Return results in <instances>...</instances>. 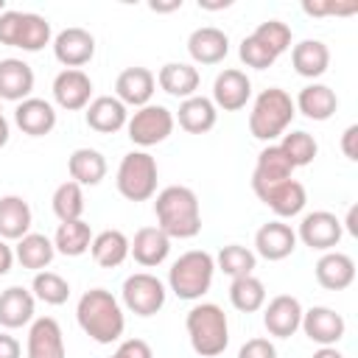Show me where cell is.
<instances>
[{
  "mask_svg": "<svg viewBox=\"0 0 358 358\" xmlns=\"http://www.w3.org/2000/svg\"><path fill=\"white\" fill-rule=\"evenodd\" d=\"M76 319L78 327L98 344H112L123 336L126 330V316L120 302L112 296L106 288H90L81 294L76 305Z\"/></svg>",
  "mask_w": 358,
  "mask_h": 358,
  "instance_id": "6da1fadb",
  "label": "cell"
},
{
  "mask_svg": "<svg viewBox=\"0 0 358 358\" xmlns=\"http://www.w3.org/2000/svg\"><path fill=\"white\" fill-rule=\"evenodd\" d=\"M154 215H157V227L173 241H187L196 238L201 232V207L199 199L190 187L185 185H171L165 190L157 193L154 201Z\"/></svg>",
  "mask_w": 358,
  "mask_h": 358,
  "instance_id": "7a4b0ae2",
  "label": "cell"
},
{
  "mask_svg": "<svg viewBox=\"0 0 358 358\" xmlns=\"http://www.w3.org/2000/svg\"><path fill=\"white\" fill-rule=\"evenodd\" d=\"M185 327L193 352L201 358H218L229 344V322L215 302L193 305L185 316Z\"/></svg>",
  "mask_w": 358,
  "mask_h": 358,
  "instance_id": "3957f363",
  "label": "cell"
},
{
  "mask_svg": "<svg viewBox=\"0 0 358 358\" xmlns=\"http://www.w3.org/2000/svg\"><path fill=\"white\" fill-rule=\"evenodd\" d=\"M296 115V106H294V98L280 90V87H268L263 90L255 103H252V112H249V131L255 140H263V143H271L277 137L285 134V129L291 126Z\"/></svg>",
  "mask_w": 358,
  "mask_h": 358,
  "instance_id": "277c9868",
  "label": "cell"
},
{
  "mask_svg": "<svg viewBox=\"0 0 358 358\" xmlns=\"http://www.w3.org/2000/svg\"><path fill=\"white\" fill-rule=\"evenodd\" d=\"M213 274H215V260L210 252L204 249H190L185 255H179L173 260V266L168 268V285L179 299H201L210 285H213Z\"/></svg>",
  "mask_w": 358,
  "mask_h": 358,
  "instance_id": "5b68a950",
  "label": "cell"
},
{
  "mask_svg": "<svg viewBox=\"0 0 358 358\" xmlns=\"http://www.w3.org/2000/svg\"><path fill=\"white\" fill-rule=\"evenodd\" d=\"M50 36H53L50 22L42 14L14 11V8H6L0 14V45L22 48L28 53H36L45 45H50Z\"/></svg>",
  "mask_w": 358,
  "mask_h": 358,
  "instance_id": "8992f818",
  "label": "cell"
},
{
  "mask_svg": "<svg viewBox=\"0 0 358 358\" xmlns=\"http://www.w3.org/2000/svg\"><path fill=\"white\" fill-rule=\"evenodd\" d=\"M157 159L148 151H129L117 165V193L129 201H148L157 193Z\"/></svg>",
  "mask_w": 358,
  "mask_h": 358,
  "instance_id": "52a82bcc",
  "label": "cell"
},
{
  "mask_svg": "<svg viewBox=\"0 0 358 358\" xmlns=\"http://www.w3.org/2000/svg\"><path fill=\"white\" fill-rule=\"evenodd\" d=\"M176 120H173V112L159 106V103H145L140 109H134V115L126 120V131H129V140L134 145H140V151L162 143L171 137Z\"/></svg>",
  "mask_w": 358,
  "mask_h": 358,
  "instance_id": "ba28073f",
  "label": "cell"
},
{
  "mask_svg": "<svg viewBox=\"0 0 358 358\" xmlns=\"http://www.w3.org/2000/svg\"><path fill=\"white\" fill-rule=\"evenodd\" d=\"M165 285L162 280H157L154 274L148 271H137V274H129L123 280V288H120V296H123V305L134 313V316H154L162 310L165 305Z\"/></svg>",
  "mask_w": 358,
  "mask_h": 358,
  "instance_id": "9c48e42d",
  "label": "cell"
},
{
  "mask_svg": "<svg viewBox=\"0 0 358 358\" xmlns=\"http://www.w3.org/2000/svg\"><path fill=\"white\" fill-rule=\"evenodd\" d=\"M341 235H344V224L327 210H313L302 215L299 229H296V241H302L313 252H333Z\"/></svg>",
  "mask_w": 358,
  "mask_h": 358,
  "instance_id": "30bf717a",
  "label": "cell"
},
{
  "mask_svg": "<svg viewBox=\"0 0 358 358\" xmlns=\"http://www.w3.org/2000/svg\"><path fill=\"white\" fill-rule=\"evenodd\" d=\"M53 56L64 70H81L95 56V36L87 28H64L53 36Z\"/></svg>",
  "mask_w": 358,
  "mask_h": 358,
  "instance_id": "8fae6325",
  "label": "cell"
},
{
  "mask_svg": "<svg viewBox=\"0 0 358 358\" xmlns=\"http://www.w3.org/2000/svg\"><path fill=\"white\" fill-rule=\"evenodd\" d=\"M305 336L319 344V347H336L341 338H344V330H347V322L341 313H336L333 308H324V305H316L310 310H302V324Z\"/></svg>",
  "mask_w": 358,
  "mask_h": 358,
  "instance_id": "7c38bea8",
  "label": "cell"
},
{
  "mask_svg": "<svg viewBox=\"0 0 358 358\" xmlns=\"http://www.w3.org/2000/svg\"><path fill=\"white\" fill-rule=\"evenodd\" d=\"M252 98V81L243 70H235V67H227L215 76L213 81V103L215 109H224V112H238L249 103Z\"/></svg>",
  "mask_w": 358,
  "mask_h": 358,
  "instance_id": "4fadbf2b",
  "label": "cell"
},
{
  "mask_svg": "<svg viewBox=\"0 0 358 358\" xmlns=\"http://www.w3.org/2000/svg\"><path fill=\"white\" fill-rule=\"evenodd\" d=\"M64 333L53 316H39L28 327L25 358H64Z\"/></svg>",
  "mask_w": 358,
  "mask_h": 358,
  "instance_id": "5bb4252c",
  "label": "cell"
},
{
  "mask_svg": "<svg viewBox=\"0 0 358 358\" xmlns=\"http://www.w3.org/2000/svg\"><path fill=\"white\" fill-rule=\"evenodd\" d=\"M277 218H294L305 210V201H308V193H305V185L296 182L294 176L285 179V182H277L266 190H257L255 193Z\"/></svg>",
  "mask_w": 358,
  "mask_h": 358,
  "instance_id": "9a60e30c",
  "label": "cell"
},
{
  "mask_svg": "<svg viewBox=\"0 0 358 358\" xmlns=\"http://www.w3.org/2000/svg\"><path fill=\"white\" fill-rule=\"evenodd\" d=\"M263 324L274 338H291L302 324V302L291 294L274 296L263 310Z\"/></svg>",
  "mask_w": 358,
  "mask_h": 358,
  "instance_id": "2e32d148",
  "label": "cell"
},
{
  "mask_svg": "<svg viewBox=\"0 0 358 358\" xmlns=\"http://www.w3.org/2000/svg\"><path fill=\"white\" fill-rule=\"evenodd\" d=\"M157 90V76L148 67H126L115 81V98L123 106H145L151 103V95Z\"/></svg>",
  "mask_w": 358,
  "mask_h": 358,
  "instance_id": "e0dca14e",
  "label": "cell"
},
{
  "mask_svg": "<svg viewBox=\"0 0 358 358\" xmlns=\"http://www.w3.org/2000/svg\"><path fill=\"white\" fill-rule=\"evenodd\" d=\"M92 98V78L84 70H62L53 78V101L67 109V112H78L87 109Z\"/></svg>",
  "mask_w": 358,
  "mask_h": 358,
  "instance_id": "ac0fdd59",
  "label": "cell"
},
{
  "mask_svg": "<svg viewBox=\"0 0 358 358\" xmlns=\"http://www.w3.org/2000/svg\"><path fill=\"white\" fill-rule=\"evenodd\" d=\"M14 123H17L20 131L28 134V137H45V134H50L53 126H56V109H53L50 101L31 95V98H25V101L17 103V109H14Z\"/></svg>",
  "mask_w": 358,
  "mask_h": 358,
  "instance_id": "d6986e66",
  "label": "cell"
},
{
  "mask_svg": "<svg viewBox=\"0 0 358 358\" xmlns=\"http://www.w3.org/2000/svg\"><path fill=\"white\" fill-rule=\"evenodd\" d=\"M294 176V165L288 162V157L282 154V148L277 143H268L260 154H257V162H255V171H252V190H266L277 182H285Z\"/></svg>",
  "mask_w": 358,
  "mask_h": 358,
  "instance_id": "ffe728a7",
  "label": "cell"
},
{
  "mask_svg": "<svg viewBox=\"0 0 358 358\" xmlns=\"http://www.w3.org/2000/svg\"><path fill=\"white\" fill-rule=\"evenodd\" d=\"M296 249V232L282 221H268L255 232V252L263 260H285Z\"/></svg>",
  "mask_w": 358,
  "mask_h": 358,
  "instance_id": "44dd1931",
  "label": "cell"
},
{
  "mask_svg": "<svg viewBox=\"0 0 358 358\" xmlns=\"http://www.w3.org/2000/svg\"><path fill=\"white\" fill-rule=\"evenodd\" d=\"M187 53L196 64H218L229 53V36L215 25L196 28L187 36Z\"/></svg>",
  "mask_w": 358,
  "mask_h": 358,
  "instance_id": "7402d4cb",
  "label": "cell"
},
{
  "mask_svg": "<svg viewBox=\"0 0 358 358\" xmlns=\"http://www.w3.org/2000/svg\"><path fill=\"white\" fill-rule=\"evenodd\" d=\"M84 120L92 131L98 134H115L126 126L129 120V109L115 98V95H98L87 103V112H84Z\"/></svg>",
  "mask_w": 358,
  "mask_h": 358,
  "instance_id": "603a6c76",
  "label": "cell"
},
{
  "mask_svg": "<svg viewBox=\"0 0 358 358\" xmlns=\"http://www.w3.org/2000/svg\"><path fill=\"white\" fill-rule=\"evenodd\" d=\"M129 255L140 266L154 268V266H159V263L168 260V255H171V238L159 227H143L129 241Z\"/></svg>",
  "mask_w": 358,
  "mask_h": 358,
  "instance_id": "cb8c5ba5",
  "label": "cell"
},
{
  "mask_svg": "<svg viewBox=\"0 0 358 358\" xmlns=\"http://www.w3.org/2000/svg\"><path fill=\"white\" fill-rule=\"evenodd\" d=\"M34 70L22 59H0V101H25L34 92Z\"/></svg>",
  "mask_w": 358,
  "mask_h": 358,
  "instance_id": "d4e9b609",
  "label": "cell"
},
{
  "mask_svg": "<svg viewBox=\"0 0 358 358\" xmlns=\"http://www.w3.org/2000/svg\"><path fill=\"white\" fill-rule=\"evenodd\" d=\"M313 271H316V282L322 288H327V291H344L355 280V260L350 255H344V252H324L316 260Z\"/></svg>",
  "mask_w": 358,
  "mask_h": 358,
  "instance_id": "484cf974",
  "label": "cell"
},
{
  "mask_svg": "<svg viewBox=\"0 0 358 358\" xmlns=\"http://www.w3.org/2000/svg\"><path fill=\"white\" fill-rule=\"evenodd\" d=\"M34 294L22 285H11L0 294V324L8 327V330H17V327H25L34 322Z\"/></svg>",
  "mask_w": 358,
  "mask_h": 358,
  "instance_id": "4316f807",
  "label": "cell"
},
{
  "mask_svg": "<svg viewBox=\"0 0 358 358\" xmlns=\"http://www.w3.org/2000/svg\"><path fill=\"white\" fill-rule=\"evenodd\" d=\"M291 64L302 78H319L330 67V48L322 39H302L291 48Z\"/></svg>",
  "mask_w": 358,
  "mask_h": 358,
  "instance_id": "83f0119b",
  "label": "cell"
},
{
  "mask_svg": "<svg viewBox=\"0 0 358 358\" xmlns=\"http://www.w3.org/2000/svg\"><path fill=\"white\" fill-rule=\"evenodd\" d=\"M31 207L22 196H0V241H20L31 232Z\"/></svg>",
  "mask_w": 358,
  "mask_h": 358,
  "instance_id": "f1b7e54d",
  "label": "cell"
},
{
  "mask_svg": "<svg viewBox=\"0 0 358 358\" xmlns=\"http://www.w3.org/2000/svg\"><path fill=\"white\" fill-rule=\"evenodd\" d=\"M157 84H159L168 95L185 101V98H193V95H196V90H199V84H201V76H199V70H196L193 64H187V62H168V64L159 67Z\"/></svg>",
  "mask_w": 358,
  "mask_h": 358,
  "instance_id": "f546056e",
  "label": "cell"
},
{
  "mask_svg": "<svg viewBox=\"0 0 358 358\" xmlns=\"http://www.w3.org/2000/svg\"><path fill=\"white\" fill-rule=\"evenodd\" d=\"M173 120H179V126L187 134H207L218 120V109H215V103L210 98L193 95V98H185L179 103V112H176Z\"/></svg>",
  "mask_w": 358,
  "mask_h": 358,
  "instance_id": "4dcf8cb0",
  "label": "cell"
},
{
  "mask_svg": "<svg viewBox=\"0 0 358 358\" xmlns=\"http://www.w3.org/2000/svg\"><path fill=\"white\" fill-rule=\"evenodd\" d=\"M294 106L308 120H330L338 109V98L327 84H308V87L299 90Z\"/></svg>",
  "mask_w": 358,
  "mask_h": 358,
  "instance_id": "1f68e13d",
  "label": "cell"
},
{
  "mask_svg": "<svg viewBox=\"0 0 358 358\" xmlns=\"http://www.w3.org/2000/svg\"><path fill=\"white\" fill-rule=\"evenodd\" d=\"M53 257H56V246L42 232H28L14 246V260L22 268H31V271H45L53 263Z\"/></svg>",
  "mask_w": 358,
  "mask_h": 358,
  "instance_id": "d6a6232c",
  "label": "cell"
},
{
  "mask_svg": "<svg viewBox=\"0 0 358 358\" xmlns=\"http://www.w3.org/2000/svg\"><path fill=\"white\" fill-rule=\"evenodd\" d=\"M67 171H70V179L81 187H95L103 182L106 176V159L101 151L95 148H76L67 159Z\"/></svg>",
  "mask_w": 358,
  "mask_h": 358,
  "instance_id": "836d02e7",
  "label": "cell"
},
{
  "mask_svg": "<svg viewBox=\"0 0 358 358\" xmlns=\"http://www.w3.org/2000/svg\"><path fill=\"white\" fill-rule=\"evenodd\" d=\"M90 255L101 268H117L129 257V238L120 229H103L92 235Z\"/></svg>",
  "mask_w": 358,
  "mask_h": 358,
  "instance_id": "e575fe53",
  "label": "cell"
},
{
  "mask_svg": "<svg viewBox=\"0 0 358 358\" xmlns=\"http://www.w3.org/2000/svg\"><path fill=\"white\" fill-rule=\"evenodd\" d=\"M90 243H92V229H90V224H87L84 218L59 224V229H56V235H53V246H56V252H62L64 257H78V255H84V252L90 249Z\"/></svg>",
  "mask_w": 358,
  "mask_h": 358,
  "instance_id": "d590c367",
  "label": "cell"
},
{
  "mask_svg": "<svg viewBox=\"0 0 358 358\" xmlns=\"http://www.w3.org/2000/svg\"><path fill=\"white\" fill-rule=\"evenodd\" d=\"M229 302L241 313H255L266 305V285L255 274L235 277L232 285H229Z\"/></svg>",
  "mask_w": 358,
  "mask_h": 358,
  "instance_id": "8d00e7d4",
  "label": "cell"
},
{
  "mask_svg": "<svg viewBox=\"0 0 358 358\" xmlns=\"http://www.w3.org/2000/svg\"><path fill=\"white\" fill-rule=\"evenodd\" d=\"M50 207L56 213V218L64 224V221H78L81 213H84V187L76 185L73 179L70 182H62L56 190H53V199H50Z\"/></svg>",
  "mask_w": 358,
  "mask_h": 358,
  "instance_id": "74e56055",
  "label": "cell"
},
{
  "mask_svg": "<svg viewBox=\"0 0 358 358\" xmlns=\"http://www.w3.org/2000/svg\"><path fill=\"white\" fill-rule=\"evenodd\" d=\"M255 266H257V255H255L252 249L241 246V243L224 246V249L218 252V257H215V268H221V271H224L227 277H232V280L252 274Z\"/></svg>",
  "mask_w": 358,
  "mask_h": 358,
  "instance_id": "f35d334b",
  "label": "cell"
},
{
  "mask_svg": "<svg viewBox=\"0 0 358 358\" xmlns=\"http://www.w3.org/2000/svg\"><path fill=\"white\" fill-rule=\"evenodd\" d=\"M277 145L282 148V154L288 157V162L294 168L310 165L316 159V154H319V145H316L313 134H308V131H288V134H282V140Z\"/></svg>",
  "mask_w": 358,
  "mask_h": 358,
  "instance_id": "ab89813d",
  "label": "cell"
},
{
  "mask_svg": "<svg viewBox=\"0 0 358 358\" xmlns=\"http://www.w3.org/2000/svg\"><path fill=\"white\" fill-rule=\"evenodd\" d=\"M31 294L45 305H64L70 296V282L56 271H36L31 282Z\"/></svg>",
  "mask_w": 358,
  "mask_h": 358,
  "instance_id": "60d3db41",
  "label": "cell"
},
{
  "mask_svg": "<svg viewBox=\"0 0 358 358\" xmlns=\"http://www.w3.org/2000/svg\"><path fill=\"white\" fill-rule=\"evenodd\" d=\"M252 36H255L263 48H268L277 59L291 48V28H288L285 22H280V20H266V22H260V25L252 31Z\"/></svg>",
  "mask_w": 358,
  "mask_h": 358,
  "instance_id": "b9f144b4",
  "label": "cell"
},
{
  "mask_svg": "<svg viewBox=\"0 0 358 358\" xmlns=\"http://www.w3.org/2000/svg\"><path fill=\"white\" fill-rule=\"evenodd\" d=\"M238 56H241V62H243L246 67H255V70H266V67H271V64L277 62V56H274L268 48H263L252 34L241 39Z\"/></svg>",
  "mask_w": 358,
  "mask_h": 358,
  "instance_id": "7bdbcfd3",
  "label": "cell"
},
{
  "mask_svg": "<svg viewBox=\"0 0 358 358\" xmlns=\"http://www.w3.org/2000/svg\"><path fill=\"white\" fill-rule=\"evenodd\" d=\"M238 358H277V347L268 338H249L238 350Z\"/></svg>",
  "mask_w": 358,
  "mask_h": 358,
  "instance_id": "ee69618b",
  "label": "cell"
},
{
  "mask_svg": "<svg viewBox=\"0 0 358 358\" xmlns=\"http://www.w3.org/2000/svg\"><path fill=\"white\" fill-rule=\"evenodd\" d=\"M109 358H154V352H151L148 341H143V338H126V341H120V347Z\"/></svg>",
  "mask_w": 358,
  "mask_h": 358,
  "instance_id": "f6af8a7d",
  "label": "cell"
},
{
  "mask_svg": "<svg viewBox=\"0 0 358 358\" xmlns=\"http://www.w3.org/2000/svg\"><path fill=\"white\" fill-rule=\"evenodd\" d=\"M358 3H302V11L310 17H324V14H352Z\"/></svg>",
  "mask_w": 358,
  "mask_h": 358,
  "instance_id": "bcb514c9",
  "label": "cell"
},
{
  "mask_svg": "<svg viewBox=\"0 0 358 358\" xmlns=\"http://www.w3.org/2000/svg\"><path fill=\"white\" fill-rule=\"evenodd\" d=\"M355 140H358V126H347L344 134H341V151L347 159H358V148H355Z\"/></svg>",
  "mask_w": 358,
  "mask_h": 358,
  "instance_id": "7dc6e473",
  "label": "cell"
},
{
  "mask_svg": "<svg viewBox=\"0 0 358 358\" xmlns=\"http://www.w3.org/2000/svg\"><path fill=\"white\" fill-rule=\"evenodd\" d=\"M0 358H22V347L11 333H0Z\"/></svg>",
  "mask_w": 358,
  "mask_h": 358,
  "instance_id": "c3c4849f",
  "label": "cell"
},
{
  "mask_svg": "<svg viewBox=\"0 0 358 358\" xmlns=\"http://www.w3.org/2000/svg\"><path fill=\"white\" fill-rule=\"evenodd\" d=\"M11 266H14V249H11L6 241H0V277L8 274Z\"/></svg>",
  "mask_w": 358,
  "mask_h": 358,
  "instance_id": "681fc988",
  "label": "cell"
},
{
  "mask_svg": "<svg viewBox=\"0 0 358 358\" xmlns=\"http://www.w3.org/2000/svg\"><path fill=\"white\" fill-rule=\"evenodd\" d=\"M344 224H347V232H350V235H358V207H355V204L347 210V221H344Z\"/></svg>",
  "mask_w": 358,
  "mask_h": 358,
  "instance_id": "f907efd6",
  "label": "cell"
},
{
  "mask_svg": "<svg viewBox=\"0 0 358 358\" xmlns=\"http://www.w3.org/2000/svg\"><path fill=\"white\" fill-rule=\"evenodd\" d=\"M151 11H176L182 8V0H171V3H148Z\"/></svg>",
  "mask_w": 358,
  "mask_h": 358,
  "instance_id": "816d5d0a",
  "label": "cell"
},
{
  "mask_svg": "<svg viewBox=\"0 0 358 358\" xmlns=\"http://www.w3.org/2000/svg\"><path fill=\"white\" fill-rule=\"evenodd\" d=\"M310 358H344V352H338L336 347H319Z\"/></svg>",
  "mask_w": 358,
  "mask_h": 358,
  "instance_id": "f5cc1de1",
  "label": "cell"
},
{
  "mask_svg": "<svg viewBox=\"0 0 358 358\" xmlns=\"http://www.w3.org/2000/svg\"><path fill=\"white\" fill-rule=\"evenodd\" d=\"M8 134H11V129H8V120H6V115L0 112V148L8 143Z\"/></svg>",
  "mask_w": 358,
  "mask_h": 358,
  "instance_id": "db71d44e",
  "label": "cell"
},
{
  "mask_svg": "<svg viewBox=\"0 0 358 358\" xmlns=\"http://www.w3.org/2000/svg\"><path fill=\"white\" fill-rule=\"evenodd\" d=\"M229 6V0H224V3H201L199 0V8H210V11H218V8H227Z\"/></svg>",
  "mask_w": 358,
  "mask_h": 358,
  "instance_id": "11a10c76",
  "label": "cell"
},
{
  "mask_svg": "<svg viewBox=\"0 0 358 358\" xmlns=\"http://www.w3.org/2000/svg\"><path fill=\"white\" fill-rule=\"evenodd\" d=\"M3 11H6V0H0V14H3Z\"/></svg>",
  "mask_w": 358,
  "mask_h": 358,
  "instance_id": "9f6ffc18",
  "label": "cell"
},
{
  "mask_svg": "<svg viewBox=\"0 0 358 358\" xmlns=\"http://www.w3.org/2000/svg\"><path fill=\"white\" fill-rule=\"evenodd\" d=\"M0 112H3V106H0Z\"/></svg>",
  "mask_w": 358,
  "mask_h": 358,
  "instance_id": "6f0895ef",
  "label": "cell"
}]
</instances>
